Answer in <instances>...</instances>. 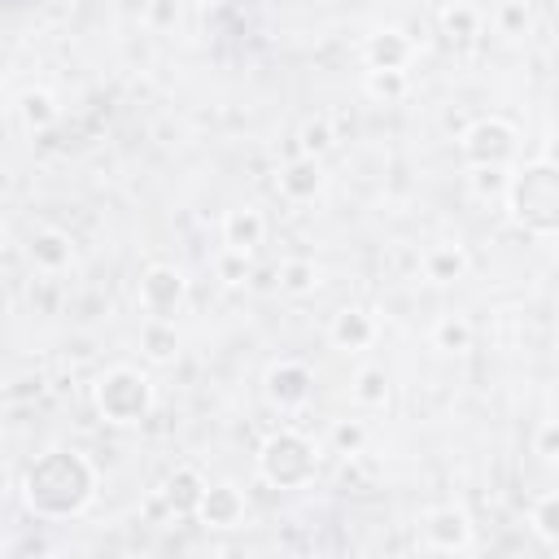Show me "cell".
I'll list each match as a JSON object with an SVG mask.
<instances>
[{"mask_svg": "<svg viewBox=\"0 0 559 559\" xmlns=\"http://www.w3.org/2000/svg\"><path fill=\"white\" fill-rule=\"evenodd\" d=\"M428 546L433 551H472V520L459 507H442L428 516Z\"/></svg>", "mask_w": 559, "mask_h": 559, "instance_id": "cell-1", "label": "cell"}, {"mask_svg": "<svg viewBox=\"0 0 559 559\" xmlns=\"http://www.w3.org/2000/svg\"><path fill=\"white\" fill-rule=\"evenodd\" d=\"M184 297V276L171 267H153L145 276V289H140V302H145V311L153 319H171L175 306H180Z\"/></svg>", "mask_w": 559, "mask_h": 559, "instance_id": "cell-2", "label": "cell"}, {"mask_svg": "<svg viewBox=\"0 0 559 559\" xmlns=\"http://www.w3.org/2000/svg\"><path fill=\"white\" fill-rule=\"evenodd\" d=\"M197 511L210 529H236L245 516V494L236 490V485H214V490H206Z\"/></svg>", "mask_w": 559, "mask_h": 559, "instance_id": "cell-3", "label": "cell"}, {"mask_svg": "<svg viewBox=\"0 0 559 559\" xmlns=\"http://www.w3.org/2000/svg\"><path fill=\"white\" fill-rule=\"evenodd\" d=\"M511 149H516V145H511V127L498 123V118H490V123H477V127H472V136H468V153L477 158V166H498Z\"/></svg>", "mask_w": 559, "mask_h": 559, "instance_id": "cell-4", "label": "cell"}, {"mask_svg": "<svg viewBox=\"0 0 559 559\" xmlns=\"http://www.w3.org/2000/svg\"><path fill=\"white\" fill-rule=\"evenodd\" d=\"M210 485L197 477V468H175L171 477H166L162 485V498H166V507L175 511V516H193V511L201 507V498H206Z\"/></svg>", "mask_w": 559, "mask_h": 559, "instance_id": "cell-5", "label": "cell"}, {"mask_svg": "<svg viewBox=\"0 0 559 559\" xmlns=\"http://www.w3.org/2000/svg\"><path fill=\"white\" fill-rule=\"evenodd\" d=\"M263 236H267V219L254 206L232 210L228 219H223V241H228V249H236V254L258 249V245H263Z\"/></svg>", "mask_w": 559, "mask_h": 559, "instance_id": "cell-6", "label": "cell"}, {"mask_svg": "<svg viewBox=\"0 0 559 559\" xmlns=\"http://www.w3.org/2000/svg\"><path fill=\"white\" fill-rule=\"evenodd\" d=\"M267 389H271V398L289 411V407H297V402L311 398V372H306V367H297V363H280L276 372L267 376Z\"/></svg>", "mask_w": 559, "mask_h": 559, "instance_id": "cell-7", "label": "cell"}, {"mask_svg": "<svg viewBox=\"0 0 559 559\" xmlns=\"http://www.w3.org/2000/svg\"><path fill=\"white\" fill-rule=\"evenodd\" d=\"M332 341H337L341 350H363L376 341V324L367 311H341L337 324H332Z\"/></svg>", "mask_w": 559, "mask_h": 559, "instance_id": "cell-8", "label": "cell"}, {"mask_svg": "<svg viewBox=\"0 0 559 559\" xmlns=\"http://www.w3.org/2000/svg\"><path fill=\"white\" fill-rule=\"evenodd\" d=\"M319 184H324V171L315 166V158H302L297 166H289V171L280 175L284 197H293V201H311L319 193Z\"/></svg>", "mask_w": 559, "mask_h": 559, "instance_id": "cell-9", "label": "cell"}, {"mask_svg": "<svg viewBox=\"0 0 559 559\" xmlns=\"http://www.w3.org/2000/svg\"><path fill=\"white\" fill-rule=\"evenodd\" d=\"M367 53H372V70H402L411 57V44L402 31H380Z\"/></svg>", "mask_w": 559, "mask_h": 559, "instance_id": "cell-10", "label": "cell"}, {"mask_svg": "<svg viewBox=\"0 0 559 559\" xmlns=\"http://www.w3.org/2000/svg\"><path fill=\"white\" fill-rule=\"evenodd\" d=\"M70 241L62 232H35V241H31V263L35 267H44V271H62L70 263Z\"/></svg>", "mask_w": 559, "mask_h": 559, "instance_id": "cell-11", "label": "cell"}, {"mask_svg": "<svg viewBox=\"0 0 559 559\" xmlns=\"http://www.w3.org/2000/svg\"><path fill=\"white\" fill-rule=\"evenodd\" d=\"M463 267H468V258H463L459 245H437L424 254V271H428V280H437V284H450Z\"/></svg>", "mask_w": 559, "mask_h": 559, "instance_id": "cell-12", "label": "cell"}, {"mask_svg": "<svg viewBox=\"0 0 559 559\" xmlns=\"http://www.w3.org/2000/svg\"><path fill=\"white\" fill-rule=\"evenodd\" d=\"M433 341L446 354H463V350H472V324L463 315H442L433 328Z\"/></svg>", "mask_w": 559, "mask_h": 559, "instance_id": "cell-13", "label": "cell"}, {"mask_svg": "<svg viewBox=\"0 0 559 559\" xmlns=\"http://www.w3.org/2000/svg\"><path fill=\"white\" fill-rule=\"evenodd\" d=\"M319 284V267L311 258H289V263L280 267V289L284 293H311Z\"/></svg>", "mask_w": 559, "mask_h": 559, "instance_id": "cell-14", "label": "cell"}, {"mask_svg": "<svg viewBox=\"0 0 559 559\" xmlns=\"http://www.w3.org/2000/svg\"><path fill=\"white\" fill-rule=\"evenodd\" d=\"M354 398H359L363 407H385L389 402V376L380 372V367H363L359 385H354Z\"/></svg>", "mask_w": 559, "mask_h": 559, "instance_id": "cell-15", "label": "cell"}, {"mask_svg": "<svg viewBox=\"0 0 559 559\" xmlns=\"http://www.w3.org/2000/svg\"><path fill=\"white\" fill-rule=\"evenodd\" d=\"M175 328H171V319H153V324L145 328V350H149V359H158V363H166V359H175Z\"/></svg>", "mask_w": 559, "mask_h": 559, "instance_id": "cell-16", "label": "cell"}, {"mask_svg": "<svg viewBox=\"0 0 559 559\" xmlns=\"http://www.w3.org/2000/svg\"><path fill=\"white\" fill-rule=\"evenodd\" d=\"M529 525L542 533V538H559V494H542L529 511Z\"/></svg>", "mask_w": 559, "mask_h": 559, "instance_id": "cell-17", "label": "cell"}, {"mask_svg": "<svg viewBox=\"0 0 559 559\" xmlns=\"http://www.w3.org/2000/svg\"><path fill=\"white\" fill-rule=\"evenodd\" d=\"M442 27L455 35V40H468V35L477 31V9H472L468 0H455V5L442 14Z\"/></svg>", "mask_w": 559, "mask_h": 559, "instance_id": "cell-18", "label": "cell"}, {"mask_svg": "<svg viewBox=\"0 0 559 559\" xmlns=\"http://www.w3.org/2000/svg\"><path fill=\"white\" fill-rule=\"evenodd\" d=\"M22 118H27V127H49L57 118V105L49 92H27L22 97Z\"/></svg>", "mask_w": 559, "mask_h": 559, "instance_id": "cell-19", "label": "cell"}, {"mask_svg": "<svg viewBox=\"0 0 559 559\" xmlns=\"http://www.w3.org/2000/svg\"><path fill=\"white\" fill-rule=\"evenodd\" d=\"M332 127H328V118H311V123L302 127V153L306 158H315V153H328L332 149Z\"/></svg>", "mask_w": 559, "mask_h": 559, "instance_id": "cell-20", "label": "cell"}, {"mask_svg": "<svg viewBox=\"0 0 559 559\" xmlns=\"http://www.w3.org/2000/svg\"><path fill=\"white\" fill-rule=\"evenodd\" d=\"M367 88H372L376 97H402V92H407V75H402V70H372Z\"/></svg>", "mask_w": 559, "mask_h": 559, "instance_id": "cell-21", "label": "cell"}, {"mask_svg": "<svg viewBox=\"0 0 559 559\" xmlns=\"http://www.w3.org/2000/svg\"><path fill=\"white\" fill-rule=\"evenodd\" d=\"M472 188H477V197H498L507 188V175L498 166H477L472 171Z\"/></svg>", "mask_w": 559, "mask_h": 559, "instance_id": "cell-22", "label": "cell"}, {"mask_svg": "<svg viewBox=\"0 0 559 559\" xmlns=\"http://www.w3.org/2000/svg\"><path fill=\"white\" fill-rule=\"evenodd\" d=\"M498 22H503V35H525V27H529V9L520 5V0H511V5H503Z\"/></svg>", "mask_w": 559, "mask_h": 559, "instance_id": "cell-23", "label": "cell"}, {"mask_svg": "<svg viewBox=\"0 0 559 559\" xmlns=\"http://www.w3.org/2000/svg\"><path fill=\"white\" fill-rule=\"evenodd\" d=\"M332 442H337L341 455H359V446H363V428L359 424H337V433H332Z\"/></svg>", "mask_w": 559, "mask_h": 559, "instance_id": "cell-24", "label": "cell"}, {"mask_svg": "<svg viewBox=\"0 0 559 559\" xmlns=\"http://www.w3.org/2000/svg\"><path fill=\"white\" fill-rule=\"evenodd\" d=\"M219 276L228 284H241L245 280V254H236V249H228V254L219 258Z\"/></svg>", "mask_w": 559, "mask_h": 559, "instance_id": "cell-25", "label": "cell"}, {"mask_svg": "<svg viewBox=\"0 0 559 559\" xmlns=\"http://www.w3.org/2000/svg\"><path fill=\"white\" fill-rule=\"evenodd\" d=\"M538 455H542V459H559V424H542V433H538Z\"/></svg>", "mask_w": 559, "mask_h": 559, "instance_id": "cell-26", "label": "cell"}, {"mask_svg": "<svg viewBox=\"0 0 559 559\" xmlns=\"http://www.w3.org/2000/svg\"><path fill=\"white\" fill-rule=\"evenodd\" d=\"M555 140H559V136H555ZM551 158H555V162H559V145H551Z\"/></svg>", "mask_w": 559, "mask_h": 559, "instance_id": "cell-27", "label": "cell"}]
</instances>
